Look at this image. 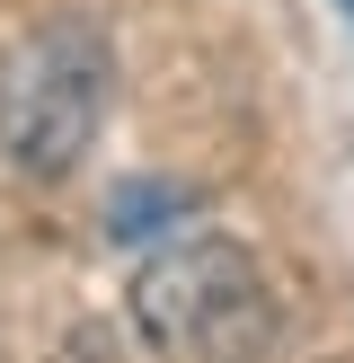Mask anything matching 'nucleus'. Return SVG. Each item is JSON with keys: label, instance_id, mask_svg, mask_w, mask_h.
I'll return each mask as SVG.
<instances>
[{"label": "nucleus", "instance_id": "3", "mask_svg": "<svg viewBox=\"0 0 354 363\" xmlns=\"http://www.w3.org/2000/svg\"><path fill=\"white\" fill-rule=\"evenodd\" d=\"M186 204L195 195L169 186V177H133V186L106 195V230H115V240H142V230H159V213H186Z\"/></svg>", "mask_w": 354, "mask_h": 363}, {"label": "nucleus", "instance_id": "2", "mask_svg": "<svg viewBox=\"0 0 354 363\" xmlns=\"http://www.w3.org/2000/svg\"><path fill=\"white\" fill-rule=\"evenodd\" d=\"M115 98V53L88 18H45L0 53V151L27 177L80 169Z\"/></svg>", "mask_w": 354, "mask_h": 363}, {"label": "nucleus", "instance_id": "4", "mask_svg": "<svg viewBox=\"0 0 354 363\" xmlns=\"http://www.w3.org/2000/svg\"><path fill=\"white\" fill-rule=\"evenodd\" d=\"M336 9H346V27H354V0H336Z\"/></svg>", "mask_w": 354, "mask_h": 363}, {"label": "nucleus", "instance_id": "1", "mask_svg": "<svg viewBox=\"0 0 354 363\" xmlns=\"http://www.w3.org/2000/svg\"><path fill=\"white\" fill-rule=\"evenodd\" d=\"M133 328L169 363H266L283 337L275 293L230 240H177L133 275Z\"/></svg>", "mask_w": 354, "mask_h": 363}]
</instances>
